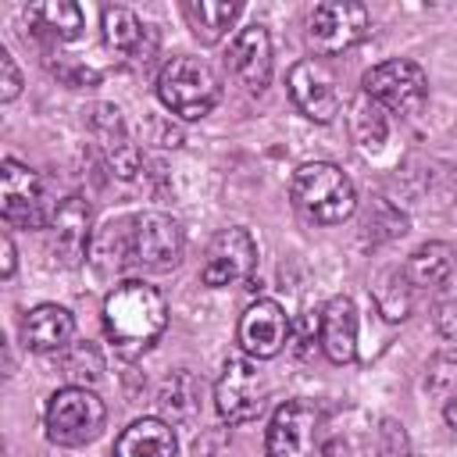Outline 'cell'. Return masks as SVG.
Here are the masks:
<instances>
[{"instance_id": "6da1fadb", "label": "cell", "mask_w": 457, "mask_h": 457, "mask_svg": "<svg viewBox=\"0 0 457 457\" xmlns=\"http://www.w3.org/2000/svg\"><path fill=\"white\" fill-rule=\"evenodd\" d=\"M182 253H186V236L179 221L161 211H143L107 221L93 236V250H89L100 271H118L129 264L146 271H171L179 268Z\"/></svg>"}, {"instance_id": "7a4b0ae2", "label": "cell", "mask_w": 457, "mask_h": 457, "mask_svg": "<svg viewBox=\"0 0 457 457\" xmlns=\"http://www.w3.org/2000/svg\"><path fill=\"white\" fill-rule=\"evenodd\" d=\"M164 325H168V303H164V296L154 286L139 282V278L118 282L104 296V328H107V339L125 357H136V353L150 350L157 343V336L164 332Z\"/></svg>"}, {"instance_id": "3957f363", "label": "cell", "mask_w": 457, "mask_h": 457, "mask_svg": "<svg viewBox=\"0 0 457 457\" xmlns=\"http://www.w3.org/2000/svg\"><path fill=\"white\" fill-rule=\"evenodd\" d=\"M289 196L296 211L318 225H343L357 211V189L350 175L332 161H307L293 171Z\"/></svg>"}, {"instance_id": "277c9868", "label": "cell", "mask_w": 457, "mask_h": 457, "mask_svg": "<svg viewBox=\"0 0 457 457\" xmlns=\"http://www.w3.org/2000/svg\"><path fill=\"white\" fill-rule=\"evenodd\" d=\"M218 93H221V86H218V75L211 71V64L200 57H189V54L171 57L157 75L161 104L171 114H179L182 121H196V118L211 114L218 104Z\"/></svg>"}, {"instance_id": "5b68a950", "label": "cell", "mask_w": 457, "mask_h": 457, "mask_svg": "<svg viewBox=\"0 0 457 457\" xmlns=\"http://www.w3.org/2000/svg\"><path fill=\"white\" fill-rule=\"evenodd\" d=\"M107 407L89 386H64L46 403V439L57 446H86L104 432Z\"/></svg>"}, {"instance_id": "8992f818", "label": "cell", "mask_w": 457, "mask_h": 457, "mask_svg": "<svg viewBox=\"0 0 457 457\" xmlns=\"http://www.w3.org/2000/svg\"><path fill=\"white\" fill-rule=\"evenodd\" d=\"M54 211H57V204H50L43 179L29 164L4 157V164H0V214H4V221L14 228H50Z\"/></svg>"}, {"instance_id": "52a82bcc", "label": "cell", "mask_w": 457, "mask_h": 457, "mask_svg": "<svg viewBox=\"0 0 457 457\" xmlns=\"http://www.w3.org/2000/svg\"><path fill=\"white\" fill-rule=\"evenodd\" d=\"M268 457H328L325 418L311 400H289L271 414Z\"/></svg>"}, {"instance_id": "ba28073f", "label": "cell", "mask_w": 457, "mask_h": 457, "mask_svg": "<svg viewBox=\"0 0 457 457\" xmlns=\"http://www.w3.org/2000/svg\"><path fill=\"white\" fill-rule=\"evenodd\" d=\"M361 93L368 100H375L382 111L414 114L428 100V75L421 64H414L407 57H393V61H382L364 71Z\"/></svg>"}, {"instance_id": "9c48e42d", "label": "cell", "mask_w": 457, "mask_h": 457, "mask_svg": "<svg viewBox=\"0 0 457 457\" xmlns=\"http://www.w3.org/2000/svg\"><path fill=\"white\" fill-rule=\"evenodd\" d=\"M268 400V382L257 371V364L246 353H232L221 364V375L214 382V407L228 425L253 421Z\"/></svg>"}, {"instance_id": "30bf717a", "label": "cell", "mask_w": 457, "mask_h": 457, "mask_svg": "<svg viewBox=\"0 0 457 457\" xmlns=\"http://www.w3.org/2000/svg\"><path fill=\"white\" fill-rule=\"evenodd\" d=\"M371 29V18L364 4L353 0H325L307 18V43L321 57H336L350 46H357Z\"/></svg>"}, {"instance_id": "8fae6325", "label": "cell", "mask_w": 457, "mask_h": 457, "mask_svg": "<svg viewBox=\"0 0 457 457\" xmlns=\"http://www.w3.org/2000/svg\"><path fill=\"white\" fill-rule=\"evenodd\" d=\"M253 268H257V243H253L250 228L228 225V228L214 232V239L207 243L200 278L211 289H225V286L246 282L253 275Z\"/></svg>"}, {"instance_id": "7c38bea8", "label": "cell", "mask_w": 457, "mask_h": 457, "mask_svg": "<svg viewBox=\"0 0 457 457\" xmlns=\"http://www.w3.org/2000/svg\"><path fill=\"white\" fill-rule=\"evenodd\" d=\"M286 86H289V96L303 118L325 125L339 114V86H336V75L325 61H318V57L296 61L286 75Z\"/></svg>"}, {"instance_id": "4fadbf2b", "label": "cell", "mask_w": 457, "mask_h": 457, "mask_svg": "<svg viewBox=\"0 0 457 457\" xmlns=\"http://www.w3.org/2000/svg\"><path fill=\"white\" fill-rule=\"evenodd\" d=\"M93 250V211L82 196H64L50 218V253L75 268Z\"/></svg>"}, {"instance_id": "5bb4252c", "label": "cell", "mask_w": 457, "mask_h": 457, "mask_svg": "<svg viewBox=\"0 0 457 457\" xmlns=\"http://www.w3.org/2000/svg\"><path fill=\"white\" fill-rule=\"evenodd\" d=\"M289 343V318L282 311L278 300H253L243 318H239V346L246 357L253 361H268L275 353H282V346Z\"/></svg>"}, {"instance_id": "9a60e30c", "label": "cell", "mask_w": 457, "mask_h": 457, "mask_svg": "<svg viewBox=\"0 0 457 457\" xmlns=\"http://www.w3.org/2000/svg\"><path fill=\"white\" fill-rule=\"evenodd\" d=\"M225 61L246 93H261L271 82V36H268V29L257 21L239 29Z\"/></svg>"}, {"instance_id": "2e32d148", "label": "cell", "mask_w": 457, "mask_h": 457, "mask_svg": "<svg viewBox=\"0 0 457 457\" xmlns=\"http://www.w3.org/2000/svg\"><path fill=\"white\" fill-rule=\"evenodd\" d=\"M318 346L332 364L357 357V307L350 296H332L318 314Z\"/></svg>"}, {"instance_id": "e0dca14e", "label": "cell", "mask_w": 457, "mask_h": 457, "mask_svg": "<svg viewBox=\"0 0 457 457\" xmlns=\"http://www.w3.org/2000/svg\"><path fill=\"white\" fill-rule=\"evenodd\" d=\"M89 129L96 132L104 154H107V164L118 179H136L139 171V150L129 143L125 136V121H121V111L114 104H96L89 111Z\"/></svg>"}, {"instance_id": "ac0fdd59", "label": "cell", "mask_w": 457, "mask_h": 457, "mask_svg": "<svg viewBox=\"0 0 457 457\" xmlns=\"http://www.w3.org/2000/svg\"><path fill=\"white\" fill-rule=\"evenodd\" d=\"M71 336H75V318L68 307L57 303H39L21 321V339L36 353H61L71 346Z\"/></svg>"}, {"instance_id": "d6986e66", "label": "cell", "mask_w": 457, "mask_h": 457, "mask_svg": "<svg viewBox=\"0 0 457 457\" xmlns=\"http://www.w3.org/2000/svg\"><path fill=\"white\" fill-rule=\"evenodd\" d=\"M25 25L32 36L50 39V43H71L79 39L86 14L75 0H43V4H29L25 7Z\"/></svg>"}, {"instance_id": "ffe728a7", "label": "cell", "mask_w": 457, "mask_h": 457, "mask_svg": "<svg viewBox=\"0 0 457 457\" xmlns=\"http://www.w3.org/2000/svg\"><path fill=\"white\" fill-rule=\"evenodd\" d=\"M175 450L179 439L164 418H139L114 443V457H175Z\"/></svg>"}, {"instance_id": "44dd1931", "label": "cell", "mask_w": 457, "mask_h": 457, "mask_svg": "<svg viewBox=\"0 0 457 457\" xmlns=\"http://www.w3.org/2000/svg\"><path fill=\"white\" fill-rule=\"evenodd\" d=\"M239 4L236 0H186L182 4V18L189 25V32L200 43H221L225 32L232 29V21L239 18Z\"/></svg>"}, {"instance_id": "7402d4cb", "label": "cell", "mask_w": 457, "mask_h": 457, "mask_svg": "<svg viewBox=\"0 0 457 457\" xmlns=\"http://www.w3.org/2000/svg\"><path fill=\"white\" fill-rule=\"evenodd\" d=\"M403 275H407L411 289H436V286H443L453 275V246L450 243H439V239L418 246L407 257Z\"/></svg>"}, {"instance_id": "603a6c76", "label": "cell", "mask_w": 457, "mask_h": 457, "mask_svg": "<svg viewBox=\"0 0 457 457\" xmlns=\"http://www.w3.org/2000/svg\"><path fill=\"white\" fill-rule=\"evenodd\" d=\"M157 407H161V414L171 418V421H189V418H196V414H200V382H196V375L186 371V368L171 371V375L161 382V389H157Z\"/></svg>"}, {"instance_id": "cb8c5ba5", "label": "cell", "mask_w": 457, "mask_h": 457, "mask_svg": "<svg viewBox=\"0 0 457 457\" xmlns=\"http://www.w3.org/2000/svg\"><path fill=\"white\" fill-rule=\"evenodd\" d=\"M386 132H389V125H386V111L375 104V100H368L364 93L350 104V136H353V143L361 146V150H378L382 143H386Z\"/></svg>"}, {"instance_id": "d4e9b609", "label": "cell", "mask_w": 457, "mask_h": 457, "mask_svg": "<svg viewBox=\"0 0 457 457\" xmlns=\"http://www.w3.org/2000/svg\"><path fill=\"white\" fill-rule=\"evenodd\" d=\"M146 25L129 7H104V39L118 54H139Z\"/></svg>"}, {"instance_id": "484cf974", "label": "cell", "mask_w": 457, "mask_h": 457, "mask_svg": "<svg viewBox=\"0 0 457 457\" xmlns=\"http://www.w3.org/2000/svg\"><path fill=\"white\" fill-rule=\"evenodd\" d=\"M61 368L68 386H93L104 371V361L89 343H71L68 350H61Z\"/></svg>"}, {"instance_id": "4316f807", "label": "cell", "mask_w": 457, "mask_h": 457, "mask_svg": "<svg viewBox=\"0 0 457 457\" xmlns=\"http://www.w3.org/2000/svg\"><path fill=\"white\" fill-rule=\"evenodd\" d=\"M375 300H378V311H382L389 321L407 318V311H411V282H407V275L386 271V275H382V286H378V293H375Z\"/></svg>"}, {"instance_id": "83f0119b", "label": "cell", "mask_w": 457, "mask_h": 457, "mask_svg": "<svg viewBox=\"0 0 457 457\" xmlns=\"http://www.w3.org/2000/svg\"><path fill=\"white\" fill-rule=\"evenodd\" d=\"M364 228H368L371 239H393V236H403V232H407V218H403L389 200L375 196V200H371V211H368V218H364Z\"/></svg>"}, {"instance_id": "f1b7e54d", "label": "cell", "mask_w": 457, "mask_h": 457, "mask_svg": "<svg viewBox=\"0 0 457 457\" xmlns=\"http://www.w3.org/2000/svg\"><path fill=\"white\" fill-rule=\"evenodd\" d=\"M50 68H54V75H57L64 86H71V89H82V86H96V82H100V71H96V68H89V64H82V61H75V57H68V54H57V57L50 61Z\"/></svg>"}, {"instance_id": "f546056e", "label": "cell", "mask_w": 457, "mask_h": 457, "mask_svg": "<svg viewBox=\"0 0 457 457\" xmlns=\"http://www.w3.org/2000/svg\"><path fill=\"white\" fill-rule=\"evenodd\" d=\"M18 93H21V71H18L14 57L0 46V100H4V104H11Z\"/></svg>"}, {"instance_id": "4dcf8cb0", "label": "cell", "mask_w": 457, "mask_h": 457, "mask_svg": "<svg viewBox=\"0 0 457 457\" xmlns=\"http://www.w3.org/2000/svg\"><path fill=\"white\" fill-rule=\"evenodd\" d=\"M382 457H407V439H403V425L396 421H382Z\"/></svg>"}, {"instance_id": "1f68e13d", "label": "cell", "mask_w": 457, "mask_h": 457, "mask_svg": "<svg viewBox=\"0 0 457 457\" xmlns=\"http://www.w3.org/2000/svg\"><path fill=\"white\" fill-rule=\"evenodd\" d=\"M0 250H4V268H0V271H4V278H11V275H14V261H18V257H14V243H11V236H7V232L0 236Z\"/></svg>"}, {"instance_id": "d6a6232c", "label": "cell", "mask_w": 457, "mask_h": 457, "mask_svg": "<svg viewBox=\"0 0 457 457\" xmlns=\"http://www.w3.org/2000/svg\"><path fill=\"white\" fill-rule=\"evenodd\" d=\"M446 421H450V425L457 428V396H453V400L446 403Z\"/></svg>"}]
</instances>
